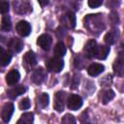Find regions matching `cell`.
<instances>
[{
  "label": "cell",
  "instance_id": "6da1fadb",
  "mask_svg": "<svg viewBox=\"0 0 124 124\" xmlns=\"http://www.w3.org/2000/svg\"><path fill=\"white\" fill-rule=\"evenodd\" d=\"M46 70L49 72L59 73L64 67V62L61 58L52 57L46 62Z\"/></svg>",
  "mask_w": 124,
  "mask_h": 124
},
{
  "label": "cell",
  "instance_id": "7a4b0ae2",
  "mask_svg": "<svg viewBox=\"0 0 124 124\" xmlns=\"http://www.w3.org/2000/svg\"><path fill=\"white\" fill-rule=\"evenodd\" d=\"M14 109H15V107H14V104L13 103H5L1 108V111H0V116L2 118V120L7 123L10 121L13 113H14Z\"/></svg>",
  "mask_w": 124,
  "mask_h": 124
},
{
  "label": "cell",
  "instance_id": "3957f363",
  "mask_svg": "<svg viewBox=\"0 0 124 124\" xmlns=\"http://www.w3.org/2000/svg\"><path fill=\"white\" fill-rule=\"evenodd\" d=\"M82 106V99L78 95H71L67 100V107L69 109L77 110Z\"/></svg>",
  "mask_w": 124,
  "mask_h": 124
},
{
  "label": "cell",
  "instance_id": "277c9868",
  "mask_svg": "<svg viewBox=\"0 0 124 124\" xmlns=\"http://www.w3.org/2000/svg\"><path fill=\"white\" fill-rule=\"evenodd\" d=\"M65 98H66V93L63 92V91H59V92H57V93L55 94L53 107H54V108H55L58 112H61V111L64 109Z\"/></svg>",
  "mask_w": 124,
  "mask_h": 124
},
{
  "label": "cell",
  "instance_id": "5b68a950",
  "mask_svg": "<svg viewBox=\"0 0 124 124\" xmlns=\"http://www.w3.org/2000/svg\"><path fill=\"white\" fill-rule=\"evenodd\" d=\"M52 43V39L48 34H42L39 36L37 40V44L44 49V50H48L50 48Z\"/></svg>",
  "mask_w": 124,
  "mask_h": 124
},
{
  "label": "cell",
  "instance_id": "8992f818",
  "mask_svg": "<svg viewBox=\"0 0 124 124\" xmlns=\"http://www.w3.org/2000/svg\"><path fill=\"white\" fill-rule=\"evenodd\" d=\"M16 31L17 33L22 36V37H26L30 34L31 32V26L29 24V22L25 21V20H20L18 21V23L16 24Z\"/></svg>",
  "mask_w": 124,
  "mask_h": 124
},
{
  "label": "cell",
  "instance_id": "52a82bcc",
  "mask_svg": "<svg viewBox=\"0 0 124 124\" xmlns=\"http://www.w3.org/2000/svg\"><path fill=\"white\" fill-rule=\"evenodd\" d=\"M46 72L43 69V68H38V69H36L34 72H33V74H32V81L34 82V83H36V84H41L44 80H45V78H46Z\"/></svg>",
  "mask_w": 124,
  "mask_h": 124
},
{
  "label": "cell",
  "instance_id": "ba28073f",
  "mask_svg": "<svg viewBox=\"0 0 124 124\" xmlns=\"http://www.w3.org/2000/svg\"><path fill=\"white\" fill-rule=\"evenodd\" d=\"M97 46L98 45H97L96 41H94V40H90L86 43V45L84 46V52H85V55L88 58H92V57L95 56Z\"/></svg>",
  "mask_w": 124,
  "mask_h": 124
},
{
  "label": "cell",
  "instance_id": "9c48e42d",
  "mask_svg": "<svg viewBox=\"0 0 124 124\" xmlns=\"http://www.w3.org/2000/svg\"><path fill=\"white\" fill-rule=\"evenodd\" d=\"M8 46H9L10 49L13 50L14 52H20L23 48V42L21 41V39L12 38L10 40V42L8 43Z\"/></svg>",
  "mask_w": 124,
  "mask_h": 124
},
{
  "label": "cell",
  "instance_id": "30bf717a",
  "mask_svg": "<svg viewBox=\"0 0 124 124\" xmlns=\"http://www.w3.org/2000/svg\"><path fill=\"white\" fill-rule=\"evenodd\" d=\"M104 69H105L104 65H102L100 63H93V64H91L88 67L87 73L91 77H96V76L100 75L101 73H103L104 72Z\"/></svg>",
  "mask_w": 124,
  "mask_h": 124
},
{
  "label": "cell",
  "instance_id": "8fae6325",
  "mask_svg": "<svg viewBox=\"0 0 124 124\" xmlns=\"http://www.w3.org/2000/svg\"><path fill=\"white\" fill-rule=\"evenodd\" d=\"M19 78H20V75H19L18 71L17 70H12L6 76V82L9 85H15L19 80Z\"/></svg>",
  "mask_w": 124,
  "mask_h": 124
},
{
  "label": "cell",
  "instance_id": "7c38bea8",
  "mask_svg": "<svg viewBox=\"0 0 124 124\" xmlns=\"http://www.w3.org/2000/svg\"><path fill=\"white\" fill-rule=\"evenodd\" d=\"M108 52H109V46H97V48H96V53H95V56L100 59V60H104L107 58V56L108 55Z\"/></svg>",
  "mask_w": 124,
  "mask_h": 124
},
{
  "label": "cell",
  "instance_id": "4fadbf2b",
  "mask_svg": "<svg viewBox=\"0 0 124 124\" xmlns=\"http://www.w3.org/2000/svg\"><path fill=\"white\" fill-rule=\"evenodd\" d=\"M66 46L62 42H59L55 45L54 49H53V54L57 58H62L66 54Z\"/></svg>",
  "mask_w": 124,
  "mask_h": 124
},
{
  "label": "cell",
  "instance_id": "5bb4252c",
  "mask_svg": "<svg viewBox=\"0 0 124 124\" xmlns=\"http://www.w3.org/2000/svg\"><path fill=\"white\" fill-rule=\"evenodd\" d=\"M24 92H25V87L23 85H16L8 91V96L12 99H15L17 96L23 94Z\"/></svg>",
  "mask_w": 124,
  "mask_h": 124
},
{
  "label": "cell",
  "instance_id": "9a60e30c",
  "mask_svg": "<svg viewBox=\"0 0 124 124\" xmlns=\"http://www.w3.org/2000/svg\"><path fill=\"white\" fill-rule=\"evenodd\" d=\"M23 62L30 67H33L37 64V59L33 51H27L23 56Z\"/></svg>",
  "mask_w": 124,
  "mask_h": 124
},
{
  "label": "cell",
  "instance_id": "2e32d148",
  "mask_svg": "<svg viewBox=\"0 0 124 124\" xmlns=\"http://www.w3.org/2000/svg\"><path fill=\"white\" fill-rule=\"evenodd\" d=\"M113 70H114V73L116 75L122 76V74H123V59H122L121 53L113 64Z\"/></svg>",
  "mask_w": 124,
  "mask_h": 124
},
{
  "label": "cell",
  "instance_id": "e0dca14e",
  "mask_svg": "<svg viewBox=\"0 0 124 124\" xmlns=\"http://www.w3.org/2000/svg\"><path fill=\"white\" fill-rule=\"evenodd\" d=\"M33 119H34L33 113L32 112H26L20 116V118L17 120L16 124H32Z\"/></svg>",
  "mask_w": 124,
  "mask_h": 124
},
{
  "label": "cell",
  "instance_id": "ac0fdd59",
  "mask_svg": "<svg viewBox=\"0 0 124 124\" xmlns=\"http://www.w3.org/2000/svg\"><path fill=\"white\" fill-rule=\"evenodd\" d=\"M64 21L67 23L68 27L74 28L76 26V16L73 12H67L64 16Z\"/></svg>",
  "mask_w": 124,
  "mask_h": 124
},
{
  "label": "cell",
  "instance_id": "d6986e66",
  "mask_svg": "<svg viewBox=\"0 0 124 124\" xmlns=\"http://www.w3.org/2000/svg\"><path fill=\"white\" fill-rule=\"evenodd\" d=\"M12 28V22H11V18L9 16H4L2 17V20H1V24H0V29L2 31H5V32H8L10 31Z\"/></svg>",
  "mask_w": 124,
  "mask_h": 124
},
{
  "label": "cell",
  "instance_id": "ffe728a7",
  "mask_svg": "<svg viewBox=\"0 0 124 124\" xmlns=\"http://www.w3.org/2000/svg\"><path fill=\"white\" fill-rule=\"evenodd\" d=\"M12 60V52L11 51H4L2 53V55L0 56V66L2 67H5L7 65L10 64Z\"/></svg>",
  "mask_w": 124,
  "mask_h": 124
},
{
  "label": "cell",
  "instance_id": "44dd1931",
  "mask_svg": "<svg viewBox=\"0 0 124 124\" xmlns=\"http://www.w3.org/2000/svg\"><path fill=\"white\" fill-rule=\"evenodd\" d=\"M114 96H115V93L111 90V89H108V90H107L105 93H104V95H103V98H102V101H103V104H108V102H110L113 98H114Z\"/></svg>",
  "mask_w": 124,
  "mask_h": 124
},
{
  "label": "cell",
  "instance_id": "7402d4cb",
  "mask_svg": "<svg viewBox=\"0 0 124 124\" xmlns=\"http://www.w3.org/2000/svg\"><path fill=\"white\" fill-rule=\"evenodd\" d=\"M48 101H49V97L46 93H43L41 96H40V105L43 108H46L47 105H48Z\"/></svg>",
  "mask_w": 124,
  "mask_h": 124
},
{
  "label": "cell",
  "instance_id": "603a6c76",
  "mask_svg": "<svg viewBox=\"0 0 124 124\" xmlns=\"http://www.w3.org/2000/svg\"><path fill=\"white\" fill-rule=\"evenodd\" d=\"M104 41H105V43H106L107 45H108V46L112 45V44L114 43V41H115V38H114L113 33H111V32L107 33V34L105 35V37H104Z\"/></svg>",
  "mask_w": 124,
  "mask_h": 124
},
{
  "label": "cell",
  "instance_id": "cb8c5ba5",
  "mask_svg": "<svg viewBox=\"0 0 124 124\" xmlns=\"http://www.w3.org/2000/svg\"><path fill=\"white\" fill-rule=\"evenodd\" d=\"M61 124H76L75 117L72 114H66L61 121Z\"/></svg>",
  "mask_w": 124,
  "mask_h": 124
},
{
  "label": "cell",
  "instance_id": "d4e9b609",
  "mask_svg": "<svg viewBox=\"0 0 124 124\" xmlns=\"http://www.w3.org/2000/svg\"><path fill=\"white\" fill-rule=\"evenodd\" d=\"M9 2L8 1H3L0 0V14H7L9 12Z\"/></svg>",
  "mask_w": 124,
  "mask_h": 124
},
{
  "label": "cell",
  "instance_id": "484cf974",
  "mask_svg": "<svg viewBox=\"0 0 124 124\" xmlns=\"http://www.w3.org/2000/svg\"><path fill=\"white\" fill-rule=\"evenodd\" d=\"M18 107H19L20 109H27V108H29V107H30V101H29V99H28V98L22 99V100L19 102Z\"/></svg>",
  "mask_w": 124,
  "mask_h": 124
},
{
  "label": "cell",
  "instance_id": "4316f807",
  "mask_svg": "<svg viewBox=\"0 0 124 124\" xmlns=\"http://www.w3.org/2000/svg\"><path fill=\"white\" fill-rule=\"evenodd\" d=\"M102 4H103V2L100 0H89L88 1V6L90 8H97V7L101 6Z\"/></svg>",
  "mask_w": 124,
  "mask_h": 124
},
{
  "label": "cell",
  "instance_id": "83f0119b",
  "mask_svg": "<svg viewBox=\"0 0 124 124\" xmlns=\"http://www.w3.org/2000/svg\"><path fill=\"white\" fill-rule=\"evenodd\" d=\"M39 4H40L41 6H43V7H44V6H46V5H47V4H48V1H44V2H43V1H39Z\"/></svg>",
  "mask_w": 124,
  "mask_h": 124
},
{
  "label": "cell",
  "instance_id": "f1b7e54d",
  "mask_svg": "<svg viewBox=\"0 0 124 124\" xmlns=\"http://www.w3.org/2000/svg\"><path fill=\"white\" fill-rule=\"evenodd\" d=\"M3 52H4V49H3V48L0 46V56L2 55V53H3Z\"/></svg>",
  "mask_w": 124,
  "mask_h": 124
}]
</instances>
